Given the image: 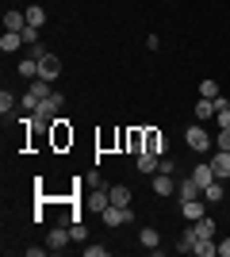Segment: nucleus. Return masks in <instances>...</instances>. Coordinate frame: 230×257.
<instances>
[{
    "instance_id": "nucleus-24",
    "label": "nucleus",
    "mask_w": 230,
    "mask_h": 257,
    "mask_svg": "<svg viewBox=\"0 0 230 257\" xmlns=\"http://www.w3.org/2000/svg\"><path fill=\"white\" fill-rule=\"evenodd\" d=\"M211 115H215V100L199 96V104H196V119H211Z\"/></svg>"
},
{
    "instance_id": "nucleus-14",
    "label": "nucleus",
    "mask_w": 230,
    "mask_h": 257,
    "mask_svg": "<svg viewBox=\"0 0 230 257\" xmlns=\"http://www.w3.org/2000/svg\"><path fill=\"white\" fill-rule=\"evenodd\" d=\"M138 169L153 177V173L161 169V158H157V154H150V150H142V154H138Z\"/></svg>"
},
{
    "instance_id": "nucleus-19",
    "label": "nucleus",
    "mask_w": 230,
    "mask_h": 257,
    "mask_svg": "<svg viewBox=\"0 0 230 257\" xmlns=\"http://www.w3.org/2000/svg\"><path fill=\"white\" fill-rule=\"evenodd\" d=\"M20 73L27 77V81H39V58H35V54L27 58V62H20Z\"/></svg>"
},
{
    "instance_id": "nucleus-22",
    "label": "nucleus",
    "mask_w": 230,
    "mask_h": 257,
    "mask_svg": "<svg viewBox=\"0 0 230 257\" xmlns=\"http://www.w3.org/2000/svg\"><path fill=\"white\" fill-rule=\"evenodd\" d=\"M20 104L27 107V111H39V104H43V96H39L35 88H27V92H23V96H20Z\"/></svg>"
},
{
    "instance_id": "nucleus-16",
    "label": "nucleus",
    "mask_w": 230,
    "mask_h": 257,
    "mask_svg": "<svg viewBox=\"0 0 230 257\" xmlns=\"http://www.w3.org/2000/svg\"><path fill=\"white\" fill-rule=\"evenodd\" d=\"M196 242H199L196 226H188L184 234H180V242H176V249H180V253H196Z\"/></svg>"
},
{
    "instance_id": "nucleus-2",
    "label": "nucleus",
    "mask_w": 230,
    "mask_h": 257,
    "mask_svg": "<svg viewBox=\"0 0 230 257\" xmlns=\"http://www.w3.org/2000/svg\"><path fill=\"white\" fill-rule=\"evenodd\" d=\"M58 73H62V58L43 50L39 54V77H43V81H58Z\"/></svg>"
},
{
    "instance_id": "nucleus-5",
    "label": "nucleus",
    "mask_w": 230,
    "mask_h": 257,
    "mask_svg": "<svg viewBox=\"0 0 230 257\" xmlns=\"http://www.w3.org/2000/svg\"><path fill=\"white\" fill-rule=\"evenodd\" d=\"M69 242H73V234H69V226H54L50 234H46V246H50V253H62V249H69Z\"/></svg>"
},
{
    "instance_id": "nucleus-31",
    "label": "nucleus",
    "mask_w": 230,
    "mask_h": 257,
    "mask_svg": "<svg viewBox=\"0 0 230 257\" xmlns=\"http://www.w3.org/2000/svg\"><path fill=\"white\" fill-rule=\"evenodd\" d=\"M43 253H50V246H27V257H43Z\"/></svg>"
},
{
    "instance_id": "nucleus-10",
    "label": "nucleus",
    "mask_w": 230,
    "mask_h": 257,
    "mask_svg": "<svg viewBox=\"0 0 230 257\" xmlns=\"http://www.w3.org/2000/svg\"><path fill=\"white\" fill-rule=\"evenodd\" d=\"M211 169H215V177H219V181H226V177H230V150L211 154Z\"/></svg>"
},
{
    "instance_id": "nucleus-13",
    "label": "nucleus",
    "mask_w": 230,
    "mask_h": 257,
    "mask_svg": "<svg viewBox=\"0 0 230 257\" xmlns=\"http://www.w3.org/2000/svg\"><path fill=\"white\" fill-rule=\"evenodd\" d=\"M180 215H184L188 223H199V219H203V204H199V200H184V204H180Z\"/></svg>"
},
{
    "instance_id": "nucleus-4",
    "label": "nucleus",
    "mask_w": 230,
    "mask_h": 257,
    "mask_svg": "<svg viewBox=\"0 0 230 257\" xmlns=\"http://www.w3.org/2000/svg\"><path fill=\"white\" fill-rule=\"evenodd\" d=\"M108 204H111V192L104 188V184H92L88 196H85V207H88V211H104Z\"/></svg>"
},
{
    "instance_id": "nucleus-3",
    "label": "nucleus",
    "mask_w": 230,
    "mask_h": 257,
    "mask_svg": "<svg viewBox=\"0 0 230 257\" xmlns=\"http://www.w3.org/2000/svg\"><path fill=\"white\" fill-rule=\"evenodd\" d=\"M184 142H188V146H192L196 154H203V150H211V142H215V139H211V135L199 127V123H192V127L184 131Z\"/></svg>"
},
{
    "instance_id": "nucleus-30",
    "label": "nucleus",
    "mask_w": 230,
    "mask_h": 257,
    "mask_svg": "<svg viewBox=\"0 0 230 257\" xmlns=\"http://www.w3.org/2000/svg\"><path fill=\"white\" fill-rule=\"evenodd\" d=\"M85 257H108V246H85Z\"/></svg>"
},
{
    "instance_id": "nucleus-29",
    "label": "nucleus",
    "mask_w": 230,
    "mask_h": 257,
    "mask_svg": "<svg viewBox=\"0 0 230 257\" xmlns=\"http://www.w3.org/2000/svg\"><path fill=\"white\" fill-rule=\"evenodd\" d=\"M23 43H27V46H39V27H23Z\"/></svg>"
},
{
    "instance_id": "nucleus-28",
    "label": "nucleus",
    "mask_w": 230,
    "mask_h": 257,
    "mask_svg": "<svg viewBox=\"0 0 230 257\" xmlns=\"http://www.w3.org/2000/svg\"><path fill=\"white\" fill-rule=\"evenodd\" d=\"M219 150H230V127H219V139H215Z\"/></svg>"
},
{
    "instance_id": "nucleus-17",
    "label": "nucleus",
    "mask_w": 230,
    "mask_h": 257,
    "mask_svg": "<svg viewBox=\"0 0 230 257\" xmlns=\"http://www.w3.org/2000/svg\"><path fill=\"white\" fill-rule=\"evenodd\" d=\"M192 181L207 188V184H211V181H219V177H215V169H211V161H207V165H196V169H192Z\"/></svg>"
},
{
    "instance_id": "nucleus-9",
    "label": "nucleus",
    "mask_w": 230,
    "mask_h": 257,
    "mask_svg": "<svg viewBox=\"0 0 230 257\" xmlns=\"http://www.w3.org/2000/svg\"><path fill=\"white\" fill-rule=\"evenodd\" d=\"M176 200H180V204H184V200H203V184H196L188 177L184 184H176Z\"/></svg>"
},
{
    "instance_id": "nucleus-21",
    "label": "nucleus",
    "mask_w": 230,
    "mask_h": 257,
    "mask_svg": "<svg viewBox=\"0 0 230 257\" xmlns=\"http://www.w3.org/2000/svg\"><path fill=\"white\" fill-rule=\"evenodd\" d=\"M43 23H46V8L31 4V8H27V27H43Z\"/></svg>"
},
{
    "instance_id": "nucleus-6",
    "label": "nucleus",
    "mask_w": 230,
    "mask_h": 257,
    "mask_svg": "<svg viewBox=\"0 0 230 257\" xmlns=\"http://www.w3.org/2000/svg\"><path fill=\"white\" fill-rule=\"evenodd\" d=\"M100 219L108 226H123V223H131L134 215H131V207H119V204H108L104 211H100Z\"/></svg>"
},
{
    "instance_id": "nucleus-7",
    "label": "nucleus",
    "mask_w": 230,
    "mask_h": 257,
    "mask_svg": "<svg viewBox=\"0 0 230 257\" xmlns=\"http://www.w3.org/2000/svg\"><path fill=\"white\" fill-rule=\"evenodd\" d=\"M153 192H157V196H161V200H165V196H176V184H173V173H153Z\"/></svg>"
},
{
    "instance_id": "nucleus-25",
    "label": "nucleus",
    "mask_w": 230,
    "mask_h": 257,
    "mask_svg": "<svg viewBox=\"0 0 230 257\" xmlns=\"http://www.w3.org/2000/svg\"><path fill=\"white\" fill-rule=\"evenodd\" d=\"M199 96H207V100H219V85H215V81H199Z\"/></svg>"
},
{
    "instance_id": "nucleus-26",
    "label": "nucleus",
    "mask_w": 230,
    "mask_h": 257,
    "mask_svg": "<svg viewBox=\"0 0 230 257\" xmlns=\"http://www.w3.org/2000/svg\"><path fill=\"white\" fill-rule=\"evenodd\" d=\"M69 234H73V242H85V238H88V226L77 219V223H69Z\"/></svg>"
},
{
    "instance_id": "nucleus-11",
    "label": "nucleus",
    "mask_w": 230,
    "mask_h": 257,
    "mask_svg": "<svg viewBox=\"0 0 230 257\" xmlns=\"http://www.w3.org/2000/svg\"><path fill=\"white\" fill-rule=\"evenodd\" d=\"M146 150L150 154H169V142H165V135H157V131H146Z\"/></svg>"
},
{
    "instance_id": "nucleus-32",
    "label": "nucleus",
    "mask_w": 230,
    "mask_h": 257,
    "mask_svg": "<svg viewBox=\"0 0 230 257\" xmlns=\"http://www.w3.org/2000/svg\"><path fill=\"white\" fill-rule=\"evenodd\" d=\"M176 169V161L173 158H161V169H157V173H173Z\"/></svg>"
},
{
    "instance_id": "nucleus-12",
    "label": "nucleus",
    "mask_w": 230,
    "mask_h": 257,
    "mask_svg": "<svg viewBox=\"0 0 230 257\" xmlns=\"http://www.w3.org/2000/svg\"><path fill=\"white\" fill-rule=\"evenodd\" d=\"M20 46H27V43H23V31H4V35H0V50H4V54L20 50Z\"/></svg>"
},
{
    "instance_id": "nucleus-15",
    "label": "nucleus",
    "mask_w": 230,
    "mask_h": 257,
    "mask_svg": "<svg viewBox=\"0 0 230 257\" xmlns=\"http://www.w3.org/2000/svg\"><path fill=\"white\" fill-rule=\"evenodd\" d=\"M27 27V12H4V31H23Z\"/></svg>"
},
{
    "instance_id": "nucleus-18",
    "label": "nucleus",
    "mask_w": 230,
    "mask_h": 257,
    "mask_svg": "<svg viewBox=\"0 0 230 257\" xmlns=\"http://www.w3.org/2000/svg\"><path fill=\"white\" fill-rule=\"evenodd\" d=\"M108 192H111V204L131 207V188H127V184H115V188H108Z\"/></svg>"
},
{
    "instance_id": "nucleus-20",
    "label": "nucleus",
    "mask_w": 230,
    "mask_h": 257,
    "mask_svg": "<svg viewBox=\"0 0 230 257\" xmlns=\"http://www.w3.org/2000/svg\"><path fill=\"white\" fill-rule=\"evenodd\" d=\"M203 200H207V204H222V181H211L207 188H203Z\"/></svg>"
},
{
    "instance_id": "nucleus-1",
    "label": "nucleus",
    "mask_w": 230,
    "mask_h": 257,
    "mask_svg": "<svg viewBox=\"0 0 230 257\" xmlns=\"http://www.w3.org/2000/svg\"><path fill=\"white\" fill-rule=\"evenodd\" d=\"M58 111H62V92H50V96L39 104V111H35V123H43V127H50L58 119Z\"/></svg>"
},
{
    "instance_id": "nucleus-23",
    "label": "nucleus",
    "mask_w": 230,
    "mask_h": 257,
    "mask_svg": "<svg viewBox=\"0 0 230 257\" xmlns=\"http://www.w3.org/2000/svg\"><path fill=\"white\" fill-rule=\"evenodd\" d=\"M192 226H196V234H199V238H215V219H207V215H203L199 223H192Z\"/></svg>"
},
{
    "instance_id": "nucleus-8",
    "label": "nucleus",
    "mask_w": 230,
    "mask_h": 257,
    "mask_svg": "<svg viewBox=\"0 0 230 257\" xmlns=\"http://www.w3.org/2000/svg\"><path fill=\"white\" fill-rule=\"evenodd\" d=\"M138 246L150 249V253L161 249V234H157V226H142V230H138Z\"/></svg>"
},
{
    "instance_id": "nucleus-33",
    "label": "nucleus",
    "mask_w": 230,
    "mask_h": 257,
    "mask_svg": "<svg viewBox=\"0 0 230 257\" xmlns=\"http://www.w3.org/2000/svg\"><path fill=\"white\" fill-rule=\"evenodd\" d=\"M219 257H230V238H222V242H219Z\"/></svg>"
},
{
    "instance_id": "nucleus-27",
    "label": "nucleus",
    "mask_w": 230,
    "mask_h": 257,
    "mask_svg": "<svg viewBox=\"0 0 230 257\" xmlns=\"http://www.w3.org/2000/svg\"><path fill=\"white\" fill-rule=\"evenodd\" d=\"M12 107H16V96H12L8 88H4V92H0V111H4V115H8Z\"/></svg>"
}]
</instances>
